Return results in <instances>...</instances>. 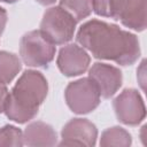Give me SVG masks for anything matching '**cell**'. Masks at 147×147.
<instances>
[{
	"mask_svg": "<svg viewBox=\"0 0 147 147\" xmlns=\"http://www.w3.org/2000/svg\"><path fill=\"white\" fill-rule=\"evenodd\" d=\"M55 52V45L40 30L30 31L21 38L20 55L28 67L47 68Z\"/></svg>",
	"mask_w": 147,
	"mask_h": 147,
	"instance_id": "cell-3",
	"label": "cell"
},
{
	"mask_svg": "<svg viewBox=\"0 0 147 147\" xmlns=\"http://www.w3.org/2000/svg\"><path fill=\"white\" fill-rule=\"evenodd\" d=\"M22 69L21 60L14 53L0 52V83H10Z\"/></svg>",
	"mask_w": 147,
	"mask_h": 147,
	"instance_id": "cell-12",
	"label": "cell"
},
{
	"mask_svg": "<svg viewBox=\"0 0 147 147\" xmlns=\"http://www.w3.org/2000/svg\"><path fill=\"white\" fill-rule=\"evenodd\" d=\"M77 21L61 6L48 8L42 16L40 31L54 44L63 45L74 38Z\"/></svg>",
	"mask_w": 147,
	"mask_h": 147,
	"instance_id": "cell-4",
	"label": "cell"
},
{
	"mask_svg": "<svg viewBox=\"0 0 147 147\" xmlns=\"http://www.w3.org/2000/svg\"><path fill=\"white\" fill-rule=\"evenodd\" d=\"M84 49L95 59L110 60L119 65H132L140 56L139 40L136 34L99 20L84 23L76 36Z\"/></svg>",
	"mask_w": 147,
	"mask_h": 147,
	"instance_id": "cell-1",
	"label": "cell"
},
{
	"mask_svg": "<svg viewBox=\"0 0 147 147\" xmlns=\"http://www.w3.org/2000/svg\"><path fill=\"white\" fill-rule=\"evenodd\" d=\"M60 146H86L92 147L96 144V126L86 118L70 119L61 131Z\"/></svg>",
	"mask_w": 147,
	"mask_h": 147,
	"instance_id": "cell-7",
	"label": "cell"
},
{
	"mask_svg": "<svg viewBox=\"0 0 147 147\" xmlns=\"http://www.w3.org/2000/svg\"><path fill=\"white\" fill-rule=\"evenodd\" d=\"M6 23H7V13L2 7H0V37L5 30Z\"/></svg>",
	"mask_w": 147,
	"mask_h": 147,
	"instance_id": "cell-18",
	"label": "cell"
},
{
	"mask_svg": "<svg viewBox=\"0 0 147 147\" xmlns=\"http://www.w3.org/2000/svg\"><path fill=\"white\" fill-rule=\"evenodd\" d=\"M117 119L125 125H138L146 116V108L140 93L134 88H125L113 101Z\"/></svg>",
	"mask_w": 147,
	"mask_h": 147,
	"instance_id": "cell-6",
	"label": "cell"
},
{
	"mask_svg": "<svg viewBox=\"0 0 147 147\" xmlns=\"http://www.w3.org/2000/svg\"><path fill=\"white\" fill-rule=\"evenodd\" d=\"M132 144L131 134L121 126H113L105 130L100 138V146L127 147Z\"/></svg>",
	"mask_w": 147,
	"mask_h": 147,
	"instance_id": "cell-13",
	"label": "cell"
},
{
	"mask_svg": "<svg viewBox=\"0 0 147 147\" xmlns=\"http://www.w3.org/2000/svg\"><path fill=\"white\" fill-rule=\"evenodd\" d=\"M60 6L78 22L91 15L93 0H60Z\"/></svg>",
	"mask_w": 147,
	"mask_h": 147,
	"instance_id": "cell-14",
	"label": "cell"
},
{
	"mask_svg": "<svg viewBox=\"0 0 147 147\" xmlns=\"http://www.w3.org/2000/svg\"><path fill=\"white\" fill-rule=\"evenodd\" d=\"M8 94H9V92H8V88H7L6 84L0 83V113L5 111V107H6Z\"/></svg>",
	"mask_w": 147,
	"mask_h": 147,
	"instance_id": "cell-17",
	"label": "cell"
},
{
	"mask_svg": "<svg viewBox=\"0 0 147 147\" xmlns=\"http://www.w3.org/2000/svg\"><path fill=\"white\" fill-rule=\"evenodd\" d=\"M88 78L96 85L100 96L105 99L111 98L122 86V71L114 65L107 63H94L88 70Z\"/></svg>",
	"mask_w": 147,
	"mask_h": 147,
	"instance_id": "cell-8",
	"label": "cell"
},
{
	"mask_svg": "<svg viewBox=\"0 0 147 147\" xmlns=\"http://www.w3.org/2000/svg\"><path fill=\"white\" fill-rule=\"evenodd\" d=\"M34 1H37L38 3H40V5H42V6H48V5L54 3L56 0H34Z\"/></svg>",
	"mask_w": 147,
	"mask_h": 147,
	"instance_id": "cell-19",
	"label": "cell"
},
{
	"mask_svg": "<svg viewBox=\"0 0 147 147\" xmlns=\"http://www.w3.org/2000/svg\"><path fill=\"white\" fill-rule=\"evenodd\" d=\"M24 145L31 147L40 146H55L57 142V136L55 130L41 121L30 123L23 132Z\"/></svg>",
	"mask_w": 147,
	"mask_h": 147,
	"instance_id": "cell-10",
	"label": "cell"
},
{
	"mask_svg": "<svg viewBox=\"0 0 147 147\" xmlns=\"http://www.w3.org/2000/svg\"><path fill=\"white\" fill-rule=\"evenodd\" d=\"M24 145L23 132L14 125H5L0 127V146L21 147Z\"/></svg>",
	"mask_w": 147,
	"mask_h": 147,
	"instance_id": "cell-16",
	"label": "cell"
},
{
	"mask_svg": "<svg viewBox=\"0 0 147 147\" xmlns=\"http://www.w3.org/2000/svg\"><path fill=\"white\" fill-rule=\"evenodd\" d=\"M121 23L134 31L146 29V0H124L119 16Z\"/></svg>",
	"mask_w": 147,
	"mask_h": 147,
	"instance_id": "cell-11",
	"label": "cell"
},
{
	"mask_svg": "<svg viewBox=\"0 0 147 147\" xmlns=\"http://www.w3.org/2000/svg\"><path fill=\"white\" fill-rule=\"evenodd\" d=\"M124 0H93V11L98 16L119 20Z\"/></svg>",
	"mask_w": 147,
	"mask_h": 147,
	"instance_id": "cell-15",
	"label": "cell"
},
{
	"mask_svg": "<svg viewBox=\"0 0 147 147\" xmlns=\"http://www.w3.org/2000/svg\"><path fill=\"white\" fill-rule=\"evenodd\" d=\"M90 62L91 57L87 52L76 44H69L62 47L56 59L57 68L67 77L84 74L88 69Z\"/></svg>",
	"mask_w": 147,
	"mask_h": 147,
	"instance_id": "cell-9",
	"label": "cell"
},
{
	"mask_svg": "<svg viewBox=\"0 0 147 147\" xmlns=\"http://www.w3.org/2000/svg\"><path fill=\"white\" fill-rule=\"evenodd\" d=\"M47 92L48 84L44 75L37 70H25L8 94L3 113L10 121L26 123L36 117Z\"/></svg>",
	"mask_w": 147,
	"mask_h": 147,
	"instance_id": "cell-2",
	"label": "cell"
},
{
	"mask_svg": "<svg viewBox=\"0 0 147 147\" xmlns=\"http://www.w3.org/2000/svg\"><path fill=\"white\" fill-rule=\"evenodd\" d=\"M1 2H6V3H14V2H16V1H18V0H0Z\"/></svg>",
	"mask_w": 147,
	"mask_h": 147,
	"instance_id": "cell-20",
	"label": "cell"
},
{
	"mask_svg": "<svg viewBox=\"0 0 147 147\" xmlns=\"http://www.w3.org/2000/svg\"><path fill=\"white\" fill-rule=\"evenodd\" d=\"M64 98L70 110L78 115L93 111L100 103L99 90L88 77L69 83L64 91Z\"/></svg>",
	"mask_w": 147,
	"mask_h": 147,
	"instance_id": "cell-5",
	"label": "cell"
}]
</instances>
